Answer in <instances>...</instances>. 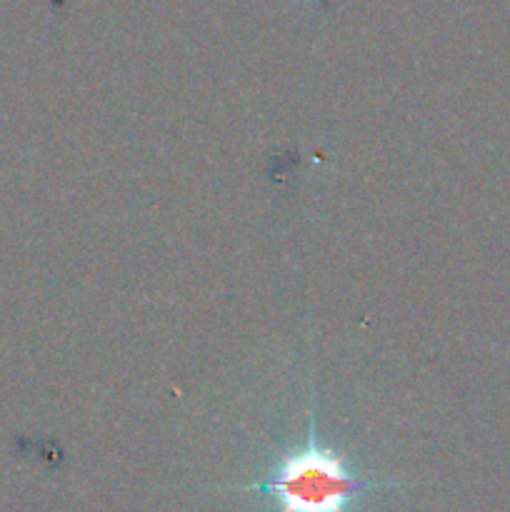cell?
Listing matches in <instances>:
<instances>
[{"label": "cell", "mask_w": 510, "mask_h": 512, "mask_svg": "<svg viewBox=\"0 0 510 512\" xmlns=\"http://www.w3.org/2000/svg\"><path fill=\"white\" fill-rule=\"evenodd\" d=\"M393 488H403V483L355 473L348 455L320 438L315 413L310 410L303 443L285 450L263 480L240 490L268 495L278 512H350L363 495Z\"/></svg>", "instance_id": "obj_1"}]
</instances>
